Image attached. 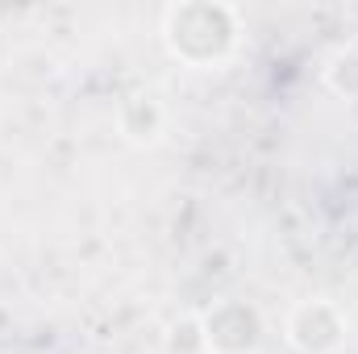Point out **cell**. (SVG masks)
I'll use <instances>...</instances> for the list:
<instances>
[{"mask_svg": "<svg viewBox=\"0 0 358 354\" xmlns=\"http://www.w3.org/2000/svg\"><path fill=\"white\" fill-rule=\"evenodd\" d=\"M329 313H334V309L321 300V321H325ZM321 321H313V309H308V304L292 317V342H296L304 354H325V351H334V346L342 342L338 334H325V325H321Z\"/></svg>", "mask_w": 358, "mask_h": 354, "instance_id": "6da1fadb", "label": "cell"}]
</instances>
